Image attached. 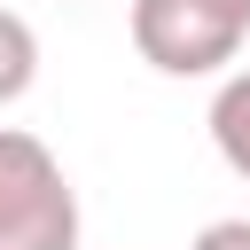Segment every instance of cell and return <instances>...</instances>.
<instances>
[{"mask_svg":"<svg viewBox=\"0 0 250 250\" xmlns=\"http://www.w3.org/2000/svg\"><path fill=\"white\" fill-rule=\"evenodd\" d=\"M0 250H78V188L23 125H0Z\"/></svg>","mask_w":250,"mask_h":250,"instance_id":"6da1fadb","label":"cell"},{"mask_svg":"<svg viewBox=\"0 0 250 250\" xmlns=\"http://www.w3.org/2000/svg\"><path fill=\"white\" fill-rule=\"evenodd\" d=\"M219 8H227V16H242V23H250V0H219Z\"/></svg>","mask_w":250,"mask_h":250,"instance_id":"8992f818","label":"cell"},{"mask_svg":"<svg viewBox=\"0 0 250 250\" xmlns=\"http://www.w3.org/2000/svg\"><path fill=\"white\" fill-rule=\"evenodd\" d=\"M203 125H211V148L227 156V172L250 180V70H227V78H219Z\"/></svg>","mask_w":250,"mask_h":250,"instance_id":"3957f363","label":"cell"},{"mask_svg":"<svg viewBox=\"0 0 250 250\" xmlns=\"http://www.w3.org/2000/svg\"><path fill=\"white\" fill-rule=\"evenodd\" d=\"M31 78H39V31H31L16 8H0V109L23 102Z\"/></svg>","mask_w":250,"mask_h":250,"instance_id":"277c9868","label":"cell"},{"mask_svg":"<svg viewBox=\"0 0 250 250\" xmlns=\"http://www.w3.org/2000/svg\"><path fill=\"white\" fill-rule=\"evenodd\" d=\"M250 23L227 16L219 0H133V47L164 78H211L242 55Z\"/></svg>","mask_w":250,"mask_h":250,"instance_id":"7a4b0ae2","label":"cell"},{"mask_svg":"<svg viewBox=\"0 0 250 250\" xmlns=\"http://www.w3.org/2000/svg\"><path fill=\"white\" fill-rule=\"evenodd\" d=\"M188 250H250V219H211Z\"/></svg>","mask_w":250,"mask_h":250,"instance_id":"5b68a950","label":"cell"}]
</instances>
